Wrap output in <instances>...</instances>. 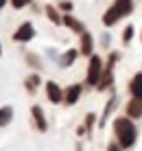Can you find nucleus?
<instances>
[{"instance_id": "obj_22", "label": "nucleus", "mask_w": 142, "mask_h": 151, "mask_svg": "<svg viewBox=\"0 0 142 151\" xmlns=\"http://www.w3.org/2000/svg\"><path fill=\"white\" fill-rule=\"evenodd\" d=\"M4 4H7V0H0V9H2V7H4Z\"/></svg>"}, {"instance_id": "obj_19", "label": "nucleus", "mask_w": 142, "mask_h": 151, "mask_svg": "<svg viewBox=\"0 0 142 151\" xmlns=\"http://www.w3.org/2000/svg\"><path fill=\"white\" fill-rule=\"evenodd\" d=\"M26 61H29L33 68H39V61H37V57H35V55H26Z\"/></svg>"}, {"instance_id": "obj_7", "label": "nucleus", "mask_w": 142, "mask_h": 151, "mask_svg": "<svg viewBox=\"0 0 142 151\" xmlns=\"http://www.w3.org/2000/svg\"><path fill=\"white\" fill-rule=\"evenodd\" d=\"M31 114H33V118H35L37 129H39V132H46V129H48V123H46V116H44V112H42V107L39 105H33Z\"/></svg>"}, {"instance_id": "obj_2", "label": "nucleus", "mask_w": 142, "mask_h": 151, "mask_svg": "<svg viewBox=\"0 0 142 151\" xmlns=\"http://www.w3.org/2000/svg\"><path fill=\"white\" fill-rule=\"evenodd\" d=\"M131 9H133V2L131 0H116V2L112 4V7L105 11L103 15V24L105 27H112V24H116L120 18H125V15L131 13Z\"/></svg>"}, {"instance_id": "obj_4", "label": "nucleus", "mask_w": 142, "mask_h": 151, "mask_svg": "<svg viewBox=\"0 0 142 151\" xmlns=\"http://www.w3.org/2000/svg\"><path fill=\"white\" fill-rule=\"evenodd\" d=\"M33 37H35V29H33V24H31V22L20 24V27L15 29V33H13V40L15 42H29Z\"/></svg>"}, {"instance_id": "obj_18", "label": "nucleus", "mask_w": 142, "mask_h": 151, "mask_svg": "<svg viewBox=\"0 0 142 151\" xmlns=\"http://www.w3.org/2000/svg\"><path fill=\"white\" fill-rule=\"evenodd\" d=\"M94 121H96V118H94V114H87V116H85V129H87V132H92Z\"/></svg>"}, {"instance_id": "obj_3", "label": "nucleus", "mask_w": 142, "mask_h": 151, "mask_svg": "<svg viewBox=\"0 0 142 151\" xmlns=\"http://www.w3.org/2000/svg\"><path fill=\"white\" fill-rule=\"evenodd\" d=\"M103 61L98 55H90V66H87V83L90 86H98V81H101L103 77Z\"/></svg>"}, {"instance_id": "obj_14", "label": "nucleus", "mask_w": 142, "mask_h": 151, "mask_svg": "<svg viewBox=\"0 0 142 151\" xmlns=\"http://www.w3.org/2000/svg\"><path fill=\"white\" fill-rule=\"evenodd\" d=\"M75 57H77V50H75V48H70V50H68V53L59 59V64L64 66V68H68V66H70L72 61H75Z\"/></svg>"}, {"instance_id": "obj_15", "label": "nucleus", "mask_w": 142, "mask_h": 151, "mask_svg": "<svg viewBox=\"0 0 142 151\" xmlns=\"http://www.w3.org/2000/svg\"><path fill=\"white\" fill-rule=\"evenodd\" d=\"M46 15H48V20H50L52 24H61V22H64V18H59L57 11H55V7H50V4L46 7Z\"/></svg>"}, {"instance_id": "obj_17", "label": "nucleus", "mask_w": 142, "mask_h": 151, "mask_svg": "<svg viewBox=\"0 0 142 151\" xmlns=\"http://www.w3.org/2000/svg\"><path fill=\"white\" fill-rule=\"evenodd\" d=\"M31 0H11V7L13 9H22V7H26Z\"/></svg>"}, {"instance_id": "obj_16", "label": "nucleus", "mask_w": 142, "mask_h": 151, "mask_svg": "<svg viewBox=\"0 0 142 151\" xmlns=\"http://www.w3.org/2000/svg\"><path fill=\"white\" fill-rule=\"evenodd\" d=\"M131 37H133V27H127V29H125V35H123V42H125V44H129Z\"/></svg>"}, {"instance_id": "obj_10", "label": "nucleus", "mask_w": 142, "mask_h": 151, "mask_svg": "<svg viewBox=\"0 0 142 151\" xmlns=\"http://www.w3.org/2000/svg\"><path fill=\"white\" fill-rule=\"evenodd\" d=\"M13 121V107L11 105H2L0 107V127H7Z\"/></svg>"}, {"instance_id": "obj_9", "label": "nucleus", "mask_w": 142, "mask_h": 151, "mask_svg": "<svg viewBox=\"0 0 142 151\" xmlns=\"http://www.w3.org/2000/svg\"><path fill=\"white\" fill-rule=\"evenodd\" d=\"M129 90H131V94H133L136 99H142V72H138V75L131 79Z\"/></svg>"}, {"instance_id": "obj_8", "label": "nucleus", "mask_w": 142, "mask_h": 151, "mask_svg": "<svg viewBox=\"0 0 142 151\" xmlns=\"http://www.w3.org/2000/svg\"><path fill=\"white\" fill-rule=\"evenodd\" d=\"M127 114L131 118H140L142 116V99H131V101L127 103Z\"/></svg>"}, {"instance_id": "obj_1", "label": "nucleus", "mask_w": 142, "mask_h": 151, "mask_svg": "<svg viewBox=\"0 0 142 151\" xmlns=\"http://www.w3.org/2000/svg\"><path fill=\"white\" fill-rule=\"evenodd\" d=\"M114 132H116V138H118V145L123 149H129L133 147L136 142V127L129 118H116L114 121Z\"/></svg>"}, {"instance_id": "obj_12", "label": "nucleus", "mask_w": 142, "mask_h": 151, "mask_svg": "<svg viewBox=\"0 0 142 151\" xmlns=\"http://www.w3.org/2000/svg\"><path fill=\"white\" fill-rule=\"evenodd\" d=\"M64 24H66V27H70L72 31H77L79 35H81L83 31H85V29H83V24L79 22V20H75L72 15H64Z\"/></svg>"}, {"instance_id": "obj_21", "label": "nucleus", "mask_w": 142, "mask_h": 151, "mask_svg": "<svg viewBox=\"0 0 142 151\" xmlns=\"http://www.w3.org/2000/svg\"><path fill=\"white\" fill-rule=\"evenodd\" d=\"M120 149H123V147H116V145H109V147H107V151H120Z\"/></svg>"}, {"instance_id": "obj_23", "label": "nucleus", "mask_w": 142, "mask_h": 151, "mask_svg": "<svg viewBox=\"0 0 142 151\" xmlns=\"http://www.w3.org/2000/svg\"><path fill=\"white\" fill-rule=\"evenodd\" d=\"M77 151H81V145H77Z\"/></svg>"}, {"instance_id": "obj_5", "label": "nucleus", "mask_w": 142, "mask_h": 151, "mask_svg": "<svg viewBox=\"0 0 142 151\" xmlns=\"http://www.w3.org/2000/svg\"><path fill=\"white\" fill-rule=\"evenodd\" d=\"M46 96H48L50 103H61V101H64V92H61V88L57 86L55 81L46 83Z\"/></svg>"}, {"instance_id": "obj_11", "label": "nucleus", "mask_w": 142, "mask_h": 151, "mask_svg": "<svg viewBox=\"0 0 142 151\" xmlns=\"http://www.w3.org/2000/svg\"><path fill=\"white\" fill-rule=\"evenodd\" d=\"M81 53L83 55H92V35L87 31L81 33Z\"/></svg>"}, {"instance_id": "obj_24", "label": "nucleus", "mask_w": 142, "mask_h": 151, "mask_svg": "<svg viewBox=\"0 0 142 151\" xmlns=\"http://www.w3.org/2000/svg\"><path fill=\"white\" fill-rule=\"evenodd\" d=\"M0 55H2V46H0Z\"/></svg>"}, {"instance_id": "obj_13", "label": "nucleus", "mask_w": 142, "mask_h": 151, "mask_svg": "<svg viewBox=\"0 0 142 151\" xmlns=\"http://www.w3.org/2000/svg\"><path fill=\"white\" fill-rule=\"evenodd\" d=\"M24 86H26V90H29L31 94H33V92L37 90V86H39V77H37V75H31L29 79L24 81Z\"/></svg>"}, {"instance_id": "obj_20", "label": "nucleus", "mask_w": 142, "mask_h": 151, "mask_svg": "<svg viewBox=\"0 0 142 151\" xmlns=\"http://www.w3.org/2000/svg\"><path fill=\"white\" fill-rule=\"evenodd\" d=\"M61 9H64V11H70L72 4H70V2H61Z\"/></svg>"}, {"instance_id": "obj_6", "label": "nucleus", "mask_w": 142, "mask_h": 151, "mask_svg": "<svg viewBox=\"0 0 142 151\" xmlns=\"http://www.w3.org/2000/svg\"><path fill=\"white\" fill-rule=\"evenodd\" d=\"M79 96H81V86H79V83H75V86H70V88L64 92L66 105H75V103L79 101Z\"/></svg>"}]
</instances>
